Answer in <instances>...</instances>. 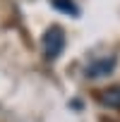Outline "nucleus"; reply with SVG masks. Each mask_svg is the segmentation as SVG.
Wrapping results in <instances>:
<instances>
[{
  "label": "nucleus",
  "instance_id": "obj_1",
  "mask_svg": "<svg viewBox=\"0 0 120 122\" xmlns=\"http://www.w3.org/2000/svg\"><path fill=\"white\" fill-rule=\"evenodd\" d=\"M65 43H67L65 31L60 26H55V24H50L43 31V36H41V53H43V57L50 60V62L58 60L60 55H63V50H65Z\"/></svg>",
  "mask_w": 120,
  "mask_h": 122
},
{
  "label": "nucleus",
  "instance_id": "obj_2",
  "mask_svg": "<svg viewBox=\"0 0 120 122\" xmlns=\"http://www.w3.org/2000/svg\"><path fill=\"white\" fill-rule=\"evenodd\" d=\"M118 67V55H103V57H94L84 67V77L87 79H103L108 74H113V70Z\"/></svg>",
  "mask_w": 120,
  "mask_h": 122
},
{
  "label": "nucleus",
  "instance_id": "obj_3",
  "mask_svg": "<svg viewBox=\"0 0 120 122\" xmlns=\"http://www.w3.org/2000/svg\"><path fill=\"white\" fill-rule=\"evenodd\" d=\"M96 101L103 103L106 108H120V84H113V86L96 91Z\"/></svg>",
  "mask_w": 120,
  "mask_h": 122
},
{
  "label": "nucleus",
  "instance_id": "obj_4",
  "mask_svg": "<svg viewBox=\"0 0 120 122\" xmlns=\"http://www.w3.org/2000/svg\"><path fill=\"white\" fill-rule=\"evenodd\" d=\"M50 5L58 10V12H63L67 17H79V7L75 0H50Z\"/></svg>",
  "mask_w": 120,
  "mask_h": 122
}]
</instances>
